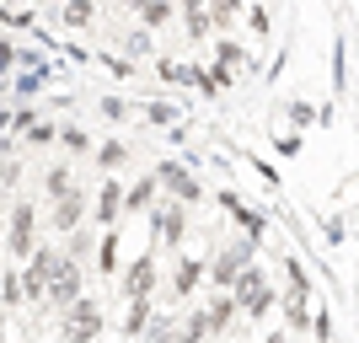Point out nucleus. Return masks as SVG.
<instances>
[{
    "mask_svg": "<svg viewBox=\"0 0 359 343\" xmlns=\"http://www.w3.org/2000/svg\"><path fill=\"white\" fill-rule=\"evenodd\" d=\"M182 22H188V32H194V38H210V6H188V11H182Z\"/></svg>",
    "mask_w": 359,
    "mask_h": 343,
    "instance_id": "nucleus-23",
    "label": "nucleus"
},
{
    "mask_svg": "<svg viewBox=\"0 0 359 343\" xmlns=\"http://www.w3.org/2000/svg\"><path fill=\"white\" fill-rule=\"evenodd\" d=\"M6 306H27V300H22V279H16V269L0 274V311H6Z\"/></svg>",
    "mask_w": 359,
    "mask_h": 343,
    "instance_id": "nucleus-20",
    "label": "nucleus"
},
{
    "mask_svg": "<svg viewBox=\"0 0 359 343\" xmlns=\"http://www.w3.org/2000/svg\"><path fill=\"white\" fill-rule=\"evenodd\" d=\"M204 284V257H177V269H172V295L188 300Z\"/></svg>",
    "mask_w": 359,
    "mask_h": 343,
    "instance_id": "nucleus-10",
    "label": "nucleus"
},
{
    "mask_svg": "<svg viewBox=\"0 0 359 343\" xmlns=\"http://www.w3.org/2000/svg\"><path fill=\"white\" fill-rule=\"evenodd\" d=\"M81 220H86V199L81 194H70V199H60V204H54V231H81Z\"/></svg>",
    "mask_w": 359,
    "mask_h": 343,
    "instance_id": "nucleus-12",
    "label": "nucleus"
},
{
    "mask_svg": "<svg viewBox=\"0 0 359 343\" xmlns=\"http://www.w3.org/2000/svg\"><path fill=\"white\" fill-rule=\"evenodd\" d=\"M16 177H22V172H16V161L0 166V188H16Z\"/></svg>",
    "mask_w": 359,
    "mask_h": 343,
    "instance_id": "nucleus-32",
    "label": "nucleus"
},
{
    "mask_svg": "<svg viewBox=\"0 0 359 343\" xmlns=\"http://www.w3.org/2000/svg\"><path fill=\"white\" fill-rule=\"evenodd\" d=\"M231 316H236L231 295H210V306H204V328H210V332H220V328H231Z\"/></svg>",
    "mask_w": 359,
    "mask_h": 343,
    "instance_id": "nucleus-15",
    "label": "nucleus"
},
{
    "mask_svg": "<svg viewBox=\"0 0 359 343\" xmlns=\"http://www.w3.org/2000/svg\"><path fill=\"white\" fill-rule=\"evenodd\" d=\"M48 263H54V247H32V257L22 263V274H16V279H22V300H27V306H38V300H43Z\"/></svg>",
    "mask_w": 359,
    "mask_h": 343,
    "instance_id": "nucleus-7",
    "label": "nucleus"
},
{
    "mask_svg": "<svg viewBox=\"0 0 359 343\" xmlns=\"http://www.w3.org/2000/svg\"><path fill=\"white\" fill-rule=\"evenodd\" d=\"M150 177H156V188H166L172 204H198L204 199V182L194 177V166H182V161H161Z\"/></svg>",
    "mask_w": 359,
    "mask_h": 343,
    "instance_id": "nucleus-3",
    "label": "nucleus"
},
{
    "mask_svg": "<svg viewBox=\"0 0 359 343\" xmlns=\"http://www.w3.org/2000/svg\"><path fill=\"white\" fill-rule=\"evenodd\" d=\"M97 269L118 274V231H107V236H102V247H97Z\"/></svg>",
    "mask_w": 359,
    "mask_h": 343,
    "instance_id": "nucleus-19",
    "label": "nucleus"
},
{
    "mask_svg": "<svg viewBox=\"0 0 359 343\" xmlns=\"http://www.w3.org/2000/svg\"><path fill=\"white\" fill-rule=\"evenodd\" d=\"M91 16H97V11H91V0H70V6H60V22H65V27H86Z\"/></svg>",
    "mask_w": 359,
    "mask_h": 343,
    "instance_id": "nucleus-22",
    "label": "nucleus"
},
{
    "mask_svg": "<svg viewBox=\"0 0 359 343\" xmlns=\"http://www.w3.org/2000/svg\"><path fill=\"white\" fill-rule=\"evenodd\" d=\"M43 300H48V306H60V311L81 300V263H75V257L54 253V263H48V284H43Z\"/></svg>",
    "mask_w": 359,
    "mask_h": 343,
    "instance_id": "nucleus-2",
    "label": "nucleus"
},
{
    "mask_svg": "<svg viewBox=\"0 0 359 343\" xmlns=\"http://www.w3.org/2000/svg\"><path fill=\"white\" fill-rule=\"evenodd\" d=\"M0 343H6V311H0Z\"/></svg>",
    "mask_w": 359,
    "mask_h": 343,
    "instance_id": "nucleus-35",
    "label": "nucleus"
},
{
    "mask_svg": "<svg viewBox=\"0 0 359 343\" xmlns=\"http://www.w3.org/2000/svg\"><path fill=\"white\" fill-rule=\"evenodd\" d=\"M43 188H48V199H54V204H60V199H70V194H81V188H75V182H70V166H54Z\"/></svg>",
    "mask_w": 359,
    "mask_h": 343,
    "instance_id": "nucleus-18",
    "label": "nucleus"
},
{
    "mask_svg": "<svg viewBox=\"0 0 359 343\" xmlns=\"http://www.w3.org/2000/svg\"><path fill=\"white\" fill-rule=\"evenodd\" d=\"M247 22H252V32H269V11H257V6L247 11Z\"/></svg>",
    "mask_w": 359,
    "mask_h": 343,
    "instance_id": "nucleus-33",
    "label": "nucleus"
},
{
    "mask_svg": "<svg viewBox=\"0 0 359 343\" xmlns=\"http://www.w3.org/2000/svg\"><path fill=\"white\" fill-rule=\"evenodd\" d=\"M97 161H102V172H118V166L129 161V145H123V140H107V145L97 150Z\"/></svg>",
    "mask_w": 359,
    "mask_h": 343,
    "instance_id": "nucleus-21",
    "label": "nucleus"
},
{
    "mask_svg": "<svg viewBox=\"0 0 359 343\" xmlns=\"http://www.w3.org/2000/svg\"><path fill=\"white\" fill-rule=\"evenodd\" d=\"M150 199H156V177H140L129 194H123V215H135V209H145Z\"/></svg>",
    "mask_w": 359,
    "mask_h": 343,
    "instance_id": "nucleus-17",
    "label": "nucleus"
},
{
    "mask_svg": "<svg viewBox=\"0 0 359 343\" xmlns=\"http://www.w3.org/2000/svg\"><path fill=\"white\" fill-rule=\"evenodd\" d=\"M54 140H65L70 150H86V145H91V135L81 129V123H65V129H54Z\"/></svg>",
    "mask_w": 359,
    "mask_h": 343,
    "instance_id": "nucleus-26",
    "label": "nucleus"
},
{
    "mask_svg": "<svg viewBox=\"0 0 359 343\" xmlns=\"http://www.w3.org/2000/svg\"><path fill=\"white\" fill-rule=\"evenodd\" d=\"M102 332V306L91 295H81L75 306H65V343H91Z\"/></svg>",
    "mask_w": 359,
    "mask_h": 343,
    "instance_id": "nucleus-5",
    "label": "nucleus"
},
{
    "mask_svg": "<svg viewBox=\"0 0 359 343\" xmlns=\"http://www.w3.org/2000/svg\"><path fill=\"white\" fill-rule=\"evenodd\" d=\"M156 316V300H129V316H123V338H140Z\"/></svg>",
    "mask_w": 359,
    "mask_h": 343,
    "instance_id": "nucleus-14",
    "label": "nucleus"
},
{
    "mask_svg": "<svg viewBox=\"0 0 359 343\" xmlns=\"http://www.w3.org/2000/svg\"><path fill=\"white\" fill-rule=\"evenodd\" d=\"M32 225H38V209L22 199V204L11 209V231H6V253H11L16 263H27L32 247H38V241H32Z\"/></svg>",
    "mask_w": 359,
    "mask_h": 343,
    "instance_id": "nucleus-6",
    "label": "nucleus"
},
{
    "mask_svg": "<svg viewBox=\"0 0 359 343\" xmlns=\"http://www.w3.org/2000/svg\"><path fill=\"white\" fill-rule=\"evenodd\" d=\"M38 81H43V75H16V97H32V91H38Z\"/></svg>",
    "mask_w": 359,
    "mask_h": 343,
    "instance_id": "nucleus-31",
    "label": "nucleus"
},
{
    "mask_svg": "<svg viewBox=\"0 0 359 343\" xmlns=\"http://www.w3.org/2000/svg\"><path fill=\"white\" fill-rule=\"evenodd\" d=\"M145 119H150V123H177V107H172V102H150Z\"/></svg>",
    "mask_w": 359,
    "mask_h": 343,
    "instance_id": "nucleus-27",
    "label": "nucleus"
},
{
    "mask_svg": "<svg viewBox=\"0 0 359 343\" xmlns=\"http://www.w3.org/2000/svg\"><path fill=\"white\" fill-rule=\"evenodd\" d=\"M215 54H220V70H225V75L236 70V65H247V48H241V43H220Z\"/></svg>",
    "mask_w": 359,
    "mask_h": 343,
    "instance_id": "nucleus-25",
    "label": "nucleus"
},
{
    "mask_svg": "<svg viewBox=\"0 0 359 343\" xmlns=\"http://www.w3.org/2000/svg\"><path fill=\"white\" fill-rule=\"evenodd\" d=\"M135 16H140V27H166V22H172V16H177V6H166V0H140L135 6Z\"/></svg>",
    "mask_w": 359,
    "mask_h": 343,
    "instance_id": "nucleus-13",
    "label": "nucleus"
},
{
    "mask_svg": "<svg viewBox=\"0 0 359 343\" xmlns=\"http://www.w3.org/2000/svg\"><path fill=\"white\" fill-rule=\"evenodd\" d=\"M316 338H322V343H332V311H327V306L316 311Z\"/></svg>",
    "mask_w": 359,
    "mask_h": 343,
    "instance_id": "nucleus-29",
    "label": "nucleus"
},
{
    "mask_svg": "<svg viewBox=\"0 0 359 343\" xmlns=\"http://www.w3.org/2000/svg\"><path fill=\"white\" fill-rule=\"evenodd\" d=\"M145 54H150V32L135 27L129 38H123V60H145Z\"/></svg>",
    "mask_w": 359,
    "mask_h": 343,
    "instance_id": "nucleus-24",
    "label": "nucleus"
},
{
    "mask_svg": "<svg viewBox=\"0 0 359 343\" xmlns=\"http://www.w3.org/2000/svg\"><path fill=\"white\" fill-rule=\"evenodd\" d=\"M118 215H123V182H118V177H107V182H102V194H97V220H102L107 231H118Z\"/></svg>",
    "mask_w": 359,
    "mask_h": 343,
    "instance_id": "nucleus-11",
    "label": "nucleus"
},
{
    "mask_svg": "<svg viewBox=\"0 0 359 343\" xmlns=\"http://www.w3.org/2000/svg\"><path fill=\"white\" fill-rule=\"evenodd\" d=\"M252 253H257V241H252V236H241V241H231V247H225L215 263H204V274H210L220 290H231V284L241 279V269H252Z\"/></svg>",
    "mask_w": 359,
    "mask_h": 343,
    "instance_id": "nucleus-4",
    "label": "nucleus"
},
{
    "mask_svg": "<svg viewBox=\"0 0 359 343\" xmlns=\"http://www.w3.org/2000/svg\"><path fill=\"white\" fill-rule=\"evenodd\" d=\"M182 231H188V209L172 204V199H166V204H156V215H150V236L166 241V247H177Z\"/></svg>",
    "mask_w": 359,
    "mask_h": 343,
    "instance_id": "nucleus-8",
    "label": "nucleus"
},
{
    "mask_svg": "<svg viewBox=\"0 0 359 343\" xmlns=\"http://www.w3.org/2000/svg\"><path fill=\"white\" fill-rule=\"evenodd\" d=\"M156 279H161V269H156V253L135 257V263H129V274H123V300H150Z\"/></svg>",
    "mask_w": 359,
    "mask_h": 343,
    "instance_id": "nucleus-9",
    "label": "nucleus"
},
{
    "mask_svg": "<svg viewBox=\"0 0 359 343\" xmlns=\"http://www.w3.org/2000/svg\"><path fill=\"white\" fill-rule=\"evenodd\" d=\"M263 343H290V332H269V338H263Z\"/></svg>",
    "mask_w": 359,
    "mask_h": 343,
    "instance_id": "nucleus-34",
    "label": "nucleus"
},
{
    "mask_svg": "<svg viewBox=\"0 0 359 343\" xmlns=\"http://www.w3.org/2000/svg\"><path fill=\"white\" fill-rule=\"evenodd\" d=\"M22 140H27V145H48V140H54V123H43V119H38V123H32V129H27Z\"/></svg>",
    "mask_w": 359,
    "mask_h": 343,
    "instance_id": "nucleus-28",
    "label": "nucleus"
},
{
    "mask_svg": "<svg viewBox=\"0 0 359 343\" xmlns=\"http://www.w3.org/2000/svg\"><path fill=\"white\" fill-rule=\"evenodd\" d=\"M306 316H311V295L290 290V300H285V322H290V332H300V328H306Z\"/></svg>",
    "mask_w": 359,
    "mask_h": 343,
    "instance_id": "nucleus-16",
    "label": "nucleus"
},
{
    "mask_svg": "<svg viewBox=\"0 0 359 343\" xmlns=\"http://www.w3.org/2000/svg\"><path fill=\"white\" fill-rule=\"evenodd\" d=\"M231 306H236V311H247V316H263L273 306V279L263 269H241V279L231 284Z\"/></svg>",
    "mask_w": 359,
    "mask_h": 343,
    "instance_id": "nucleus-1",
    "label": "nucleus"
},
{
    "mask_svg": "<svg viewBox=\"0 0 359 343\" xmlns=\"http://www.w3.org/2000/svg\"><path fill=\"white\" fill-rule=\"evenodd\" d=\"M273 145H279V156H300V135H279Z\"/></svg>",
    "mask_w": 359,
    "mask_h": 343,
    "instance_id": "nucleus-30",
    "label": "nucleus"
}]
</instances>
